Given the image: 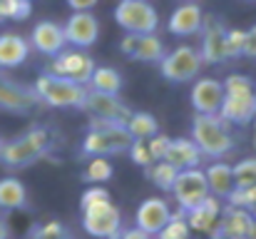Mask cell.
I'll return each mask as SVG.
<instances>
[{"label":"cell","instance_id":"obj_44","mask_svg":"<svg viewBox=\"0 0 256 239\" xmlns=\"http://www.w3.org/2000/svg\"><path fill=\"white\" fill-rule=\"evenodd\" d=\"M246 239H256V219H252V224H249V232H246Z\"/></svg>","mask_w":256,"mask_h":239},{"label":"cell","instance_id":"obj_31","mask_svg":"<svg viewBox=\"0 0 256 239\" xmlns=\"http://www.w3.org/2000/svg\"><path fill=\"white\" fill-rule=\"evenodd\" d=\"M30 13V0H0V20H28Z\"/></svg>","mask_w":256,"mask_h":239},{"label":"cell","instance_id":"obj_39","mask_svg":"<svg viewBox=\"0 0 256 239\" xmlns=\"http://www.w3.org/2000/svg\"><path fill=\"white\" fill-rule=\"evenodd\" d=\"M244 58H256V25H252V30H246V38H244Z\"/></svg>","mask_w":256,"mask_h":239},{"label":"cell","instance_id":"obj_27","mask_svg":"<svg viewBox=\"0 0 256 239\" xmlns=\"http://www.w3.org/2000/svg\"><path fill=\"white\" fill-rule=\"evenodd\" d=\"M87 87L94 90V92H104V95H120V90H122V75L114 68H94Z\"/></svg>","mask_w":256,"mask_h":239},{"label":"cell","instance_id":"obj_41","mask_svg":"<svg viewBox=\"0 0 256 239\" xmlns=\"http://www.w3.org/2000/svg\"><path fill=\"white\" fill-rule=\"evenodd\" d=\"M70 8H72V13H92V8L100 3V0H65Z\"/></svg>","mask_w":256,"mask_h":239},{"label":"cell","instance_id":"obj_13","mask_svg":"<svg viewBox=\"0 0 256 239\" xmlns=\"http://www.w3.org/2000/svg\"><path fill=\"white\" fill-rule=\"evenodd\" d=\"M38 105V95L32 87L12 82L8 78H0V110L5 112H15V115H25Z\"/></svg>","mask_w":256,"mask_h":239},{"label":"cell","instance_id":"obj_46","mask_svg":"<svg viewBox=\"0 0 256 239\" xmlns=\"http://www.w3.org/2000/svg\"><path fill=\"white\" fill-rule=\"evenodd\" d=\"M254 132H256V117H254Z\"/></svg>","mask_w":256,"mask_h":239},{"label":"cell","instance_id":"obj_26","mask_svg":"<svg viewBox=\"0 0 256 239\" xmlns=\"http://www.w3.org/2000/svg\"><path fill=\"white\" fill-rule=\"evenodd\" d=\"M124 127H127V132H130V137L132 140H150V137H154L157 132H160V122H157V117L152 115V112H132L130 115V120L124 122Z\"/></svg>","mask_w":256,"mask_h":239},{"label":"cell","instance_id":"obj_38","mask_svg":"<svg viewBox=\"0 0 256 239\" xmlns=\"http://www.w3.org/2000/svg\"><path fill=\"white\" fill-rule=\"evenodd\" d=\"M104 199H110V192L104 187H100V184L87 187L85 192H82V197H80V209H85L90 204H97V202H104Z\"/></svg>","mask_w":256,"mask_h":239},{"label":"cell","instance_id":"obj_12","mask_svg":"<svg viewBox=\"0 0 256 239\" xmlns=\"http://www.w3.org/2000/svg\"><path fill=\"white\" fill-rule=\"evenodd\" d=\"M202 45H199V55H202V63L204 65H219L224 63V35H226V28L219 18H204V25H202Z\"/></svg>","mask_w":256,"mask_h":239},{"label":"cell","instance_id":"obj_14","mask_svg":"<svg viewBox=\"0 0 256 239\" xmlns=\"http://www.w3.org/2000/svg\"><path fill=\"white\" fill-rule=\"evenodd\" d=\"M30 50H38L40 55H48V58H55L60 50H65V33H62V25L52 23V20H40L32 33H30Z\"/></svg>","mask_w":256,"mask_h":239},{"label":"cell","instance_id":"obj_49","mask_svg":"<svg viewBox=\"0 0 256 239\" xmlns=\"http://www.w3.org/2000/svg\"><path fill=\"white\" fill-rule=\"evenodd\" d=\"M0 147H2V140H0Z\"/></svg>","mask_w":256,"mask_h":239},{"label":"cell","instance_id":"obj_9","mask_svg":"<svg viewBox=\"0 0 256 239\" xmlns=\"http://www.w3.org/2000/svg\"><path fill=\"white\" fill-rule=\"evenodd\" d=\"M172 194L179 204L182 212L196 207L199 202H204L209 197V187H206V177L204 169L194 167V169H182L176 172V179L172 184Z\"/></svg>","mask_w":256,"mask_h":239},{"label":"cell","instance_id":"obj_7","mask_svg":"<svg viewBox=\"0 0 256 239\" xmlns=\"http://www.w3.org/2000/svg\"><path fill=\"white\" fill-rule=\"evenodd\" d=\"M202 55L192 45H179L172 53H167L160 63V73L167 82H189L202 70Z\"/></svg>","mask_w":256,"mask_h":239},{"label":"cell","instance_id":"obj_34","mask_svg":"<svg viewBox=\"0 0 256 239\" xmlns=\"http://www.w3.org/2000/svg\"><path fill=\"white\" fill-rule=\"evenodd\" d=\"M244 38H246V30H239V28H226V35H224V58H244Z\"/></svg>","mask_w":256,"mask_h":239},{"label":"cell","instance_id":"obj_47","mask_svg":"<svg viewBox=\"0 0 256 239\" xmlns=\"http://www.w3.org/2000/svg\"><path fill=\"white\" fill-rule=\"evenodd\" d=\"M254 147H256V132H254Z\"/></svg>","mask_w":256,"mask_h":239},{"label":"cell","instance_id":"obj_22","mask_svg":"<svg viewBox=\"0 0 256 239\" xmlns=\"http://www.w3.org/2000/svg\"><path fill=\"white\" fill-rule=\"evenodd\" d=\"M30 55V43L18 35V33H2L0 35V68L2 70H12L20 68Z\"/></svg>","mask_w":256,"mask_h":239},{"label":"cell","instance_id":"obj_45","mask_svg":"<svg viewBox=\"0 0 256 239\" xmlns=\"http://www.w3.org/2000/svg\"><path fill=\"white\" fill-rule=\"evenodd\" d=\"M249 214H252V217H254V219H256V202H254V204H252V207H249Z\"/></svg>","mask_w":256,"mask_h":239},{"label":"cell","instance_id":"obj_29","mask_svg":"<svg viewBox=\"0 0 256 239\" xmlns=\"http://www.w3.org/2000/svg\"><path fill=\"white\" fill-rule=\"evenodd\" d=\"M147 177L152 179V184H157L162 192H172V184L176 179V169L167 162H152L147 167Z\"/></svg>","mask_w":256,"mask_h":239},{"label":"cell","instance_id":"obj_8","mask_svg":"<svg viewBox=\"0 0 256 239\" xmlns=\"http://www.w3.org/2000/svg\"><path fill=\"white\" fill-rule=\"evenodd\" d=\"M94 60L87 55L85 50H78V48H70V50H60L45 73L50 75H60V78H68L78 85H90V78L94 73Z\"/></svg>","mask_w":256,"mask_h":239},{"label":"cell","instance_id":"obj_37","mask_svg":"<svg viewBox=\"0 0 256 239\" xmlns=\"http://www.w3.org/2000/svg\"><path fill=\"white\" fill-rule=\"evenodd\" d=\"M130 157H132V162L134 164H140V167H150L152 164V157H150V150H147V142H142V140H134L132 145H130Z\"/></svg>","mask_w":256,"mask_h":239},{"label":"cell","instance_id":"obj_36","mask_svg":"<svg viewBox=\"0 0 256 239\" xmlns=\"http://www.w3.org/2000/svg\"><path fill=\"white\" fill-rule=\"evenodd\" d=\"M170 140H172V137L162 135V132H157L154 137L144 140V142H147V150H150V157H152V162H162L164 152H167V147H170Z\"/></svg>","mask_w":256,"mask_h":239},{"label":"cell","instance_id":"obj_5","mask_svg":"<svg viewBox=\"0 0 256 239\" xmlns=\"http://www.w3.org/2000/svg\"><path fill=\"white\" fill-rule=\"evenodd\" d=\"M114 20L124 33L132 35L157 33L160 28V15L150 0H120L114 8Z\"/></svg>","mask_w":256,"mask_h":239},{"label":"cell","instance_id":"obj_6","mask_svg":"<svg viewBox=\"0 0 256 239\" xmlns=\"http://www.w3.org/2000/svg\"><path fill=\"white\" fill-rule=\"evenodd\" d=\"M82 229L90 237L97 239H117L122 232V214L112 204V199L90 204L82 209Z\"/></svg>","mask_w":256,"mask_h":239},{"label":"cell","instance_id":"obj_23","mask_svg":"<svg viewBox=\"0 0 256 239\" xmlns=\"http://www.w3.org/2000/svg\"><path fill=\"white\" fill-rule=\"evenodd\" d=\"M204 177H206L209 194L216 197V199H226V197L232 194V189L236 187V184H234L232 167H229L226 162H212V164L204 169Z\"/></svg>","mask_w":256,"mask_h":239},{"label":"cell","instance_id":"obj_19","mask_svg":"<svg viewBox=\"0 0 256 239\" xmlns=\"http://www.w3.org/2000/svg\"><path fill=\"white\" fill-rule=\"evenodd\" d=\"M202 25H204V10L196 3H182L170 15L167 30L176 38H189V35H199Z\"/></svg>","mask_w":256,"mask_h":239},{"label":"cell","instance_id":"obj_2","mask_svg":"<svg viewBox=\"0 0 256 239\" xmlns=\"http://www.w3.org/2000/svg\"><path fill=\"white\" fill-rule=\"evenodd\" d=\"M52 147V137L48 127H30L12 142H2L0 147V162L10 169H22L40 157H45Z\"/></svg>","mask_w":256,"mask_h":239},{"label":"cell","instance_id":"obj_33","mask_svg":"<svg viewBox=\"0 0 256 239\" xmlns=\"http://www.w3.org/2000/svg\"><path fill=\"white\" fill-rule=\"evenodd\" d=\"M30 239H75V237H72V232H70L62 222L52 219V222L38 224V227L30 232Z\"/></svg>","mask_w":256,"mask_h":239},{"label":"cell","instance_id":"obj_3","mask_svg":"<svg viewBox=\"0 0 256 239\" xmlns=\"http://www.w3.org/2000/svg\"><path fill=\"white\" fill-rule=\"evenodd\" d=\"M192 142L196 145L202 157L222 159L234 150V137L229 132V125L219 115H194Z\"/></svg>","mask_w":256,"mask_h":239},{"label":"cell","instance_id":"obj_24","mask_svg":"<svg viewBox=\"0 0 256 239\" xmlns=\"http://www.w3.org/2000/svg\"><path fill=\"white\" fill-rule=\"evenodd\" d=\"M28 204V189L18 177H2L0 179V209L12 212L22 209Z\"/></svg>","mask_w":256,"mask_h":239},{"label":"cell","instance_id":"obj_35","mask_svg":"<svg viewBox=\"0 0 256 239\" xmlns=\"http://www.w3.org/2000/svg\"><path fill=\"white\" fill-rule=\"evenodd\" d=\"M222 87H224V95H249V92H254V82L246 75H229L222 82Z\"/></svg>","mask_w":256,"mask_h":239},{"label":"cell","instance_id":"obj_21","mask_svg":"<svg viewBox=\"0 0 256 239\" xmlns=\"http://www.w3.org/2000/svg\"><path fill=\"white\" fill-rule=\"evenodd\" d=\"M202 159H204L202 152L196 150V145H194L192 140L176 137V140H170V147H167L162 162H167L176 172H182V169H194V167H199Z\"/></svg>","mask_w":256,"mask_h":239},{"label":"cell","instance_id":"obj_11","mask_svg":"<svg viewBox=\"0 0 256 239\" xmlns=\"http://www.w3.org/2000/svg\"><path fill=\"white\" fill-rule=\"evenodd\" d=\"M62 33H65L68 45H72L78 50H87L100 38V20L92 13H72L68 18V23L62 25Z\"/></svg>","mask_w":256,"mask_h":239},{"label":"cell","instance_id":"obj_18","mask_svg":"<svg viewBox=\"0 0 256 239\" xmlns=\"http://www.w3.org/2000/svg\"><path fill=\"white\" fill-rule=\"evenodd\" d=\"M219 117L226 122V125H249L254 122L256 117V95H224L222 100V107H219Z\"/></svg>","mask_w":256,"mask_h":239},{"label":"cell","instance_id":"obj_25","mask_svg":"<svg viewBox=\"0 0 256 239\" xmlns=\"http://www.w3.org/2000/svg\"><path fill=\"white\" fill-rule=\"evenodd\" d=\"M164 55H167V48H164L162 38H160L157 33H147V35H140L132 60H137V63H152V65H160Z\"/></svg>","mask_w":256,"mask_h":239},{"label":"cell","instance_id":"obj_40","mask_svg":"<svg viewBox=\"0 0 256 239\" xmlns=\"http://www.w3.org/2000/svg\"><path fill=\"white\" fill-rule=\"evenodd\" d=\"M137 40H140V35H132V33H124V38L120 40V50L124 53V55H134V48H137Z\"/></svg>","mask_w":256,"mask_h":239},{"label":"cell","instance_id":"obj_17","mask_svg":"<svg viewBox=\"0 0 256 239\" xmlns=\"http://www.w3.org/2000/svg\"><path fill=\"white\" fill-rule=\"evenodd\" d=\"M224 100V87L214 78H202L192 87V107L196 115H219Z\"/></svg>","mask_w":256,"mask_h":239},{"label":"cell","instance_id":"obj_15","mask_svg":"<svg viewBox=\"0 0 256 239\" xmlns=\"http://www.w3.org/2000/svg\"><path fill=\"white\" fill-rule=\"evenodd\" d=\"M172 217V207L167 204V199H160V197H150V199H144L140 207H137V214H134V219H137V229H142L144 234H150V237H154L167 222H170Z\"/></svg>","mask_w":256,"mask_h":239},{"label":"cell","instance_id":"obj_16","mask_svg":"<svg viewBox=\"0 0 256 239\" xmlns=\"http://www.w3.org/2000/svg\"><path fill=\"white\" fill-rule=\"evenodd\" d=\"M219 217H222V204L212 194L204 202H199L196 207L184 212V219H186L189 229L199 232V234H209V237H214V232L219 227Z\"/></svg>","mask_w":256,"mask_h":239},{"label":"cell","instance_id":"obj_10","mask_svg":"<svg viewBox=\"0 0 256 239\" xmlns=\"http://www.w3.org/2000/svg\"><path fill=\"white\" fill-rule=\"evenodd\" d=\"M82 110H87L92 117H100V120H107V122H117V125H124L130 120V115H132V110L122 102L120 95H104V92H94V90L87 92Z\"/></svg>","mask_w":256,"mask_h":239},{"label":"cell","instance_id":"obj_51","mask_svg":"<svg viewBox=\"0 0 256 239\" xmlns=\"http://www.w3.org/2000/svg\"><path fill=\"white\" fill-rule=\"evenodd\" d=\"M189 3H192V0H189Z\"/></svg>","mask_w":256,"mask_h":239},{"label":"cell","instance_id":"obj_28","mask_svg":"<svg viewBox=\"0 0 256 239\" xmlns=\"http://www.w3.org/2000/svg\"><path fill=\"white\" fill-rule=\"evenodd\" d=\"M157 239H192V229H189V224H186V219H184V212L179 209V212H172L170 222L154 234Z\"/></svg>","mask_w":256,"mask_h":239},{"label":"cell","instance_id":"obj_20","mask_svg":"<svg viewBox=\"0 0 256 239\" xmlns=\"http://www.w3.org/2000/svg\"><path fill=\"white\" fill-rule=\"evenodd\" d=\"M252 214L246 209H239V207H224L222 209V217H219V227L214 232L212 239H246L249 232V224H252Z\"/></svg>","mask_w":256,"mask_h":239},{"label":"cell","instance_id":"obj_50","mask_svg":"<svg viewBox=\"0 0 256 239\" xmlns=\"http://www.w3.org/2000/svg\"><path fill=\"white\" fill-rule=\"evenodd\" d=\"M249 3H256V0H249Z\"/></svg>","mask_w":256,"mask_h":239},{"label":"cell","instance_id":"obj_1","mask_svg":"<svg viewBox=\"0 0 256 239\" xmlns=\"http://www.w3.org/2000/svg\"><path fill=\"white\" fill-rule=\"evenodd\" d=\"M132 142L134 140L130 137L124 125L92 117L87 125L85 140H82V152L87 157H110V155L127 152Z\"/></svg>","mask_w":256,"mask_h":239},{"label":"cell","instance_id":"obj_43","mask_svg":"<svg viewBox=\"0 0 256 239\" xmlns=\"http://www.w3.org/2000/svg\"><path fill=\"white\" fill-rule=\"evenodd\" d=\"M0 239H10V227L2 217H0Z\"/></svg>","mask_w":256,"mask_h":239},{"label":"cell","instance_id":"obj_48","mask_svg":"<svg viewBox=\"0 0 256 239\" xmlns=\"http://www.w3.org/2000/svg\"><path fill=\"white\" fill-rule=\"evenodd\" d=\"M254 95H256V85H254Z\"/></svg>","mask_w":256,"mask_h":239},{"label":"cell","instance_id":"obj_30","mask_svg":"<svg viewBox=\"0 0 256 239\" xmlns=\"http://www.w3.org/2000/svg\"><path fill=\"white\" fill-rule=\"evenodd\" d=\"M114 174V167L107 157H92L85 167V179L92 184H104L107 179H112Z\"/></svg>","mask_w":256,"mask_h":239},{"label":"cell","instance_id":"obj_4","mask_svg":"<svg viewBox=\"0 0 256 239\" xmlns=\"http://www.w3.org/2000/svg\"><path fill=\"white\" fill-rule=\"evenodd\" d=\"M32 90L38 95V102H45L48 107H58V110H68V107L82 110L87 92H90L87 85H78L72 80L60 78V75H50V73H42L40 78L35 80Z\"/></svg>","mask_w":256,"mask_h":239},{"label":"cell","instance_id":"obj_32","mask_svg":"<svg viewBox=\"0 0 256 239\" xmlns=\"http://www.w3.org/2000/svg\"><path fill=\"white\" fill-rule=\"evenodd\" d=\"M236 187H256V157H246L232 167Z\"/></svg>","mask_w":256,"mask_h":239},{"label":"cell","instance_id":"obj_42","mask_svg":"<svg viewBox=\"0 0 256 239\" xmlns=\"http://www.w3.org/2000/svg\"><path fill=\"white\" fill-rule=\"evenodd\" d=\"M117 239H152V237H150V234H144V232H142V229H137V227H130V229H122Z\"/></svg>","mask_w":256,"mask_h":239}]
</instances>
